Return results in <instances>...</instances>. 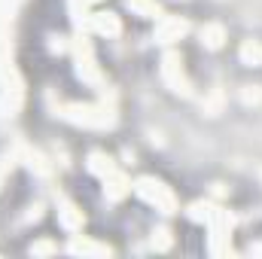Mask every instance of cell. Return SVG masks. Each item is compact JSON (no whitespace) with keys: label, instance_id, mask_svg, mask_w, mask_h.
Segmentation results:
<instances>
[{"label":"cell","instance_id":"obj_1","mask_svg":"<svg viewBox=\"0 0 262 259\" xmlns=\"http://www.w3.org/2000/svg\"><path fill=\"white\" fill-rule=\"evenodd\" d=\"M61 119L82 125V128H113L116 125V113L107 104H67L61 107Z\"/></svg>","mask_w":262,"mask_h":259},{"label":"cell","instance_id":"obj_2","mask_svg":"<svg viewBox=\"0 0 262 259\" xmlns=\"http://www.w3.org/2000/svg\"><path fill=\"white\" fill-rule=\"evenodd\" d=\"M134 192L140 195L143 201L156 204V210H162V213H177V198H174V192L162 180H156V177H140L134 183Z\"/></svg>","mask_w":262,"mask_h":259},{"label":"cell","instance_id":"obj_3","mask_svg":"<svg viewBox=\"0 0 262 259\" xmlns=\"http://www.w3.org/2000/svg\"><path fill=\"white\" fill-rule=\"evenodd\" d=\"M162 79L168 82V89H171V92H180V95H189V92H192L189 76H186L183 61H180V55H177V52H168V55L162 58Z\"/></svg>","mask_w":262,"mask_h":259},{"label":"cell","instance_id":"obj_4","mask_svg":"<svg viewBox=\"0 0 262 259\" xmlns=\"http://www.w3.org/2000/svg\"><path fill=\"white\" fill-rule=\"evenodd\" d=\"M73 55H76V73H79L85 82L98 85V82H101V70H98V64H95L92 46H89L85 37H76V40H73Z\"/></svg>","mask_w":262,"mask_h":259},{"label":"cell","instance_id":"obj_5","mask_svg":"<svg viewBox=\"0 0 262 259\" xmlns=\"http://www.w3.org/2000/svg\"><path fill=\"white\" fill-rule=\"evenodd\" d=\"M186 31H189L186 18H180V15H165V18L159 21V28H156V37H159V43H174V40H180Z\"/></svg>","mask_w":262,"mask_h":259},{"label":"cell","instance_id":"obj_6","mask_svg":"<svg viewBox=\"0 0 262 259\" xmlns=\"http://www.w3.org/2000/svg\"><path fill=\"white\" fill-rule=\"evenodd\" d=\"M58 223L64 226L67 232H79L82 229V210H76L73 201L58 198Z\"/></svg>","mask_w":262,"mask_h":259},{"label":"cell","instance_id":"obj_7","mask_svg":"<svg viewBox=\"0 0 262 259\" xmlns=\"http://www.w3.org/2000/svg\"><path fill=\"white\" fill-rule=\"evenodd\" d=\"M92 28L104 37H119L122 34V21L113 15V12H95L92 15Z\"/></svg>","mask_w":262,"mask_h":259},{"label":"cell","instance_id":"obj_8","mask_svg":"<svg viewBox=\"0 0 262 259\" xmlns=\"http://www.w3.org/2000/svg\"><path fill=\"white\" fill-rule=\"evenodd\" d=\"M104 180H107V198H110V201H119V198H125V195L131 192V180L125 174H119V171L107 174Z\"/></svg>","mask_w":262,"mask_h":259},{"label":"cell","instance_id":"obj_9","mask_svg":"<svg viewBox=\"0 0 262 259\" xmlns=\"http://www.w3.org/2000/svg\"><path fill=\"white\" fill-rule=\"evenodd\" d=\"M201 43H204V49H220V46L226 43V28L216 25V21L204 25V28H201Z\"/></svg>","mask_w":262,"mask_h":259},{"label":"cell","instance_id":"obj_10","mask_svg":"<svg viewBox=\"0 0 262 259\" xmlns=\"http://www.w3.org/2000/svg\"><path fill=\"white\" fill-rule=\"evenodd\" d=\"M89 171L98 174V177H107V174L116 171V165H113V159H110L107 153H92V156H89Z\"/></svg>","mask_w":262,"mask_h":259},{"label":"cell","instance_id":"obj_11","mask_svg":"<svg viewBox=\"0 0 262 259\" xmlns=\"http://www.w3.org/2000/svg\"><path fill=\"white\" fill-rule=\"evenodd\" d=\"M241 61L250 67H259L262 64V46L259 43H253V40H247L244 46H241Z\"/></svg>","mask_w":262,"mask_h":259},{"label":"cell","instance_id":"obj_12","mask_svg":"<svg viewBox=\"0 0 262 259\" xmlns=\"http://www.w3.org/2000/svg\"><path fill=\"white\" fill-rule=\"evenodd\" d=\"M125 3H128V9H134V12L143 15V18H156V15L162 12L156 0H125Z\"/></svg>","mask_w":262,"mask_h":259},{"label":"cell","instance_id":"obj_13","mask_svg":"<svg viewBox=\"0 0 262 259\" xmlns=\"http://www.w3.org/2000/svg\"><path fill=\"white\" fill-rule=\"evenodd\" d=\"M213 210H216L213 204H207V201L201 204V201H198V204H192V207H189V217H192V220H204V223H207V220L213 217Z\"/></svg>","mask_w":262,"mask_h":259},{"label":"cell","instance_id":"obj_14","mask_svg":"<svg viewBox=\"0 0 262 259\" xmlns=\"http://www.w3.org/2000/svg\"><path fill=\"white\" fill-rule=\"evenodd\" d=\"M70 253H110V247H95L89 241H73L70 244Z\"/></svg>","mask_w":262,"mask_h":259},{"label":"cell","instance_id":"obj_15","mask_svg":"<svg viewBox=\"0 0 262 259\" xmlns=\"http://www.w3.org/2000/svg\"><path fill=\"white\" fill-rule=\"evenodd\" d=\"M262 101V85H247L244 89V104H259Z\"/></svg>","mask_w":262,"mask_h":259},{"label":"cell","instance_id":"obj_16","mask_svg":"<svg viewBox=\"0 0 262 259\" xmlns=\"http://www.w3.org/2000/svg\"><path fill=\"white\" fill-rule=\"evenodd\" d=\"M152 244H156L159 250H168V247H171V232H168V229H159L156 238H152Z\"/></svg>","mask_w":262,"mask_h":259},{"label":"cell","instance_id":"obj_17","mask_svg":"<svg viewBox=\"0 0 262 259\" xmlns=\"http://www.w3.org/2000/svg\"><path fill=\"white\" fill-rule=\"evenodd\" d=\"M52 250H55L52 244H34L31 247V253H52Z\"/></svg>","mask_w":262,"mask_h":259},{"label":"cell","instance_id":"obj_18","mask_svg":"<svg viewBox=\"0 0 262 259\" xmlns=\"http://www.w3.org/2000/svg\"><path fill=\"white\" fill-rule=\"evenodd\" d=\"M82 3H85V6H89V3H98V0H82Z\"/></svg>","mask_w":262,"mask_h":259}]
</instances>
